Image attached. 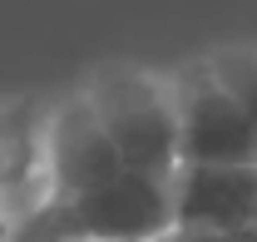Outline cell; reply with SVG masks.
I'll use <instances>...</instances> for the list:
<instances>
[{"label": "cell", "instance_id": "6da1fadb", "mask_svg": "<svg viewBox=\"0 0 257 242\" xmlns=\"http://www.w3.org/2000/svg\"><path fill=\"white\" fill-rule=\"evenodd\" d=\"M173 232V178H149L139 168H119L79 198H64L35 217L15 242L55 237H99V242H154Z\"/></svg>", "mask_w": 257, "mask_h": 242}, {"label": "cell", "instance_id": "7a4b0ae2", "mask_svg": "<svg viewBox=\"0 0 257 242\" xmlns=\"http://www.w3.org/2000/svg\"><path fill=\"white\" fill-rule=\"evenodd\" d=\"M84 99L128 168L149 178L178 173V119L163 79L144 69H99L84 84Z\"/></svg>", "mask_w": 257, "mask_h": 242}, {"label": "cell", "instance_id": "3957f363", "mask_svg": "<svg viewBox=\"0 0 257 242\" xmlns=\"http://www.w3.org/2000/svg\"><path fill=\"white\" fill-rule=\"evenodd\" d=\"M173 119H178V163H257V129L237 99L213 79L208 64L173 74Z\"/></svg>", "mask_w": 257, "mask_h": 242}, {"label": "cell", "instance_id": "277c9868", "mask_svg": "<svg viewBox=\"0 0 257 242\" xmlns=\"http://www.w3.org/2000/svg\"><path fill=\"white\" fill-rule=\"evenodd\" d=\"M257 227V163H178L173 232Z\"/></svg>", "mask_w": 257, "mask_h": 242}, {"label": "cell", "instance_id": "5b68a950", "mask_svg": "<svg viewBox=\"0 0 257 242\" xmlns=\"http://www.w3.org/2000/svg\"><path fill=\"white\" fill-rule=\"evenodd\" d=\"M45 153H50V183H55V203L64 198H79L99 183H109L119 168H128L119 149L109 144L104 124L94 119L84 89L69 94L55 119H50V134H45Z\"/></svg>", "mask_w": 257, "mask_h": 242}, {"label": "cell", "instance_id": "8992f818", "mask_svg": "<svg viewBox=\"0 0 257 242\" xmlns=\"http://www.w3.org/2000/svg\"><path fill=\"white\" fill-rule=\"evenodd\" d=\"M203 64L213 69V79L237 99V109L257 129V50H213Z\"/></svg>", "mask_w": 257, "mask_h": 242}, {"label": "cell", "instance_id": "52a82bcc", "mask_svg": "<svg viewBox=\"0 0 257 242\" xmlns=\"http://www.w3.org/2000/svg\"><path fill=\"white\" fill-rule=\"evenodd\" d=\"M173 242H257V227H232V232H173Z\"/></svg>", "mask_w": 257, "mask_h": 242}, {"label": "cell", "instance_id": "ba28073f", "mask_svg": "<svg viewBox=\"0 0 257 242\" xmlns=\"http://www.w3.org/2000/svg\"><path fill=\"white\" fill-rule=\"evenodd\" d=\"M55 242H99V237H55Z\"/></svg>", "mask_w": 257, "mask_h": 242}, {"label": "cell", "instance_id": "9c48e42d", "mask_svg": "<svg viewBox=\"0 0 257 242\" xmlns=\"http://www.w3.org/2000/svg\"><path fill=\"white\" fill-rule=\"evenodd\" d=\"M154 242H173V232H163V237H154Z\"/></svg>", "mask_w": 257, "mask_h": 242}]
</instances>
